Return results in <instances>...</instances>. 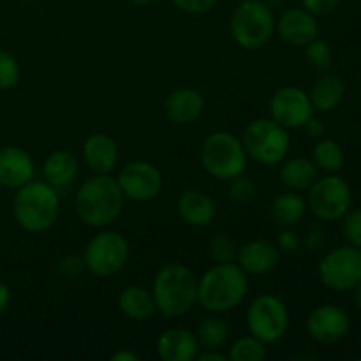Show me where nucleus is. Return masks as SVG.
<instances>
[{"label":"nucleus","mask_w":361,"mask_h":361,"mask_svg":"<svg viewBox=\"0 0 361 361\" xmlns=\"http://www.w3.org/2000/svg\"><path fill=\"white\" fill-rule=\"evenodd\" d=\"M249 293V275L238 263H215L197 279V303L204 310L224 314L236 309Z\"/></svg>","instance_id":"nucleus-1"},{"label":"nucleus","mask_w":361,"mask_h":361,"mask_svg":"<svg viewBox=\"0 0 361 361\" xmlns=\"http://www.w3.org/2000/svg\"><path fill=\"white\" fill-rule=\"evenodd\" d=\"M123 196L116 178L95 175L85 180L74 197L76 215L88 228H106L123 212Z\"/></svg>","instance_id":"nucleus-2"},{"label":"nucleus","mask_w":361,"mask_h":361,"mask_svg":"<svg viewBox=\"0 0 361 361\" xmlns=\"http://www.w3.org/2000/svg\"><path fill=\"white\" fill-rule=\"evenodd\" d=\"M60 212V194L46 180H30L16 189L13 215L21 229L28 233L48 231Z\"/></svg>","instance_id":"nucleus-3"},{"label":"nucleus","mask_w":361,"mask_h":361,"mask_svg":"<svg viewBox=\"0 0 361 361\" xmlns=\"http://www.w3.org/2000/svg\"><path fill=\"white\" fill-rule=\"evenodd\" d=\"M152 295L162 316L182 317L197 303V279L185 264L168 263L155 275Z\"/></svg>","instance_id":"nucleus-4"},{"label":"nucleus","mask_w":361,"mask_h":361,"mask_svg":"<svg viewBox=\"0 0 361 361\" xmlns=\"http://www.w3.org/2000/svg\"><path fill=\"white\" fill-rule=\"evenodd\" d=\"M200 159L201 166L208 175L229 182L245 173L249 155H247L242 140H238L231 133L219 130V133L210 134L203 141Z\"/></svg>","instance_id":"nucleus-5"},{"label":"nucleus","mask_w":361,"mask_h":361,"mask_svg":"<svg viewBox=\"0 0 361 361\" xmlns=\"http://www.w3.org/2000/svg\"><path fill=\"white\" fill-rule=\"evenodd\" d=\"M229 30L240 48H263L275 32L274 11L263 0L240 2L231 14Z\"/></svg>","instance_id":"nucleus-6"},{"label":"nucleus","mask_w":361,"mask_h":361,"mask_svg":"<svg viewBox=\"0 0 361 361\" xmlns=\"http://www.w3.org/2000/svg\"><path fill=\"white\" fill-rule=\"evenodd\" d=\"M242 143L250 159L264 166H277L288 155L291 137L274 118H257L243 129Z\"/></svg>","instance_id":"nucleus-7"},{"label":"nucleus","mask_w":361,"mask_h":361,"mask_svg":"<svg viewBox=\"0 0 361 361\" xmlns=\"http://www.w3.org/2000/svg\"><path fill=\"white\" fill-rule=\"evenodd\" d=\"M250 335L274 344L281 341L289 328V310L286 303L275 295H259L250 302L245 316Z\"/></svg>","instance_id":"nucleus-8"},{"label":"nucleus","mask_w":361,"mask_h":361,"mask_svg":"<svg viewBox=\"0 0 361 361\" xmlns=\"http://www.w3.org/2000/svg\"><path fill=\"white\" fill-rule=\"evenodd\" d=\"M129 243L118 231H101L85 247V268L95 277H111L126 267Z\"/></svg>","instance_id":"nucleus-9"},{"label":"nucleus","mask_w":361,"mask_h":361,"mask_svg":"<svg viewBox=\"0 0 361 361\" xmlns=\"http://www.w3.org/2000/svg\"><path fill=\"white\" fill-rule=\"evenodd\" d=\"M353 192L349 183L337 173L317 178L309 189L307 207L319 221H338L351 208Z\"/></svg>","instance_id":"nucleus-10"},{"label":"nucleus","mask_w":361,"mask_h":361,"mask_svg":"<svg viewBox=\"0 0 361 361\" xmlns=\"http://www.w3.org/2000/svg\"><path fill=\"white\" fill-rule=\"evenodd\" d=\"M319 279L334 291H349L361 282V249L342 245L330 250L319 263Z\"/></svg>","instance_id":"nucleus-11"},{"label":"nucleus","mask_w":361,"mask_h":361,"mask_svg":"<svg viewBox=\"0 0 361 361\" xmlns=\"http://www.w3.org/2000/svg\"><path fill=\"white\" fill-rule=\"evenodd\" d=\"M116 182L123 196L137 203L155 200L162 189L161 171L147 161H134L123 166Z\"/></svg>","instance_id":"nucleus-12"},{"label":"nucleus","mask_w":361,"mask_h":361,"mask_svg":"<svg viewBox=\"0 0 361 361\" xmlns=\"http://www.w3.org/2000/svg\"><path fill=\"white\" fill-rule=\"evenodd\" d=\"M270 113L275 122L286 129H302L310 116H314L309 94L298 87H282L271 95Z\"/></svg>","instance_id":"nucleus-13"},{"label":"nucleus","mask_w":361,"mask_h":361,"mask_svg":"<svg viewBox=\"0 0 361 361\" xmlns=\"http://www.w3.org/2000/svg\"><path fill=\"white\" fill-rule=\"evenodd\" d=\"M351 319L348 312L337 305H319L310 312L307 319V331L314 341L321 344H335L349 334Z\"/></svg>","instance_id":"nucleus-14"},{"label":"nucleus","mask_w":361,"mask_h":361,"mask_svg":"<svg viewBox=\"0 0 361 361\" xmlns=\"http://www.w3.org/2000/svg\"><path fill=\"white\" fill-rule=\"evenodd\" d=\"M275 30L279 37L291 46H305L317 37L319 25L316 16L303 7H293L284 11L275 21Z\"/></svg>","instance_id":"nucleus-15"},{"label":"nucleus","mask_w":361,"mask_h":361,"mask_svg":"<svg viewBox=\"0 0 361 361\" xmlns=\"http://www.w3.org/2000/svg\"><path fill=\"white\" fill-rule=\"evenodd\" d=\"M35 164L30 155L20 147H0V187L20 189L34 180Z\"/></svg>","instance_id":"nucleus-16"},{"label":"nucleus","mask_w":361,"mask_h":361,"mask_svg":"<svg viewBox=\"0 0 361 361\" xmlns=\"http://www.w3.org/2000/svg\"><path fill=\"white\" fill-rule=\"evenodd\" d=\"M281 250L277 243L268 240H252L242 245L236 254V261L247 275H267L279 264Z\"/></svg>","instance_id":"nucleus-17"},{"label":"nucleus","mask_w":361,"mask_h":361,"mask_svg":"<svg viewBox=\"0 0 361 361\" xmlns=\"http://www.w3.org/2000/svg\"><path fill=\"white\" fill-rule=\"evenodd\" d=\"M204 109V99L196 88H176L164 102V113L169 122L176 126H189L196 122Z\"/></svg>","instance_id":"nucleus-18"},{"label":"nucleus","mask_w":361,"mask_h":361,"mask_svg":"<svg viewBox=\"0 0 361 361\" xmlns=\"http://www.w3.org/2000/svg\"><path fill=\"white\" fill-rule=\"evenodd\" d=\"M200 349L196 334L187 328H169L157 341V355L164 361H192Z\"/></svg>","instance_id":"nucleus-19"},{"label":"nucleus","mask_w":361,"mask_h":361,"mask_svg":"<svg viewBox=\"0 0 361 361\" xmlns=\"http://www.w3.org/2000/svg\"><path fill=\"white\" fill-rule=\"evenodd\" d=\"M83 161L95 175H108L118 162V147L108 134H92L83 143Z\"/></svg>","instance_id":"nucleus-20"},{"label":"nucleus","mask_w":361,"mask_h":361,"mask_svg":"<svg viewBox=\"0 0 361 361\" xmlns=\"http://www.w3.org/2000/svg\"><path fill=\"white\" fill-rule=\"evenodd\" d=\"M178 214L183 221L194 228H207L214 222L217 208H215L214 200L203 190L190 189L185 190L182 196L178 197Z\"/></svg>","instance_id":"nucleus-21"},{"label":"nucleus","mask_w":361,"mask_h":361,"mask_svg":"<svg viewBox=\"0 0 361 361\" xmlns=\"http://www.w3.org/2000/svg\"><path fill=\"white\" fill-rule=\"evenodd\" d=\"M78 169H80L78 159L67 150L51 152L42 162V176L59 192L74 182V178L78 176Z\"/></svg>","instance_id":"nucleus-22"},{"label":"nucleus","mask_w":361,"mask_h":361,"mask_svg":"<svg viewBox=\"0 0 361 361\" xmlns=\"http://www.w3.org/2000/svg\"><path fill=\"white\" fill-rule=\"evenodd\" d=\"M281 164V171H279L281 182L295 192L310 189V185L319 178V169L314 164L312 159L293 157L282 161Z\"/></svg>","instance_id":"nucleus-23"},{"label":"nucleus","mask_w":361,"mask_h":361,"mask_svg":"<svg viewBox=\"0 0 361 361\" xmlns=\"http://www.w3.org/2000/svg\"><path fill=\"white\" fill-rule=\"evenodd\" d=\"M118 309L134 321H145L157 312L154 295L141 286H129L118 295Z\"/></svg>","instance_id":"nucleus-24"},{"label":"nucleus","mask_w":361,"mask_h":361,"mask_svg":"<svg viewBox=\"0 0 361 361\" xmlns=\"http://www.w3.org/2000/svg\"><path fill=\"white\" fill-rule=\"evenodd\" d=\"M344 83L335 74H324L316 83L312 85L309 92L310 102H312L314 111L330 113L337 108L344 99Z\"/></svg>","instance_id":"nucleus-25"},{"label":"nucleus","mask_w":361,"mask_h":361,"mask_svg":"<svg viewBox=\"0 0 361 361\" xmlns=\"http://www.w3.org/2000/svg\"><path fill=\"white\" fill-rule=\"evenodd\" d=\"M307 208H309L307 207V201L298 192L291 190V192L279 194L271 201L270 214L275 224L282 226V228H293L300 221H303Z\"/></svg>","instance_id":"nucleus-26"},{"label":"nucleus","mask_w":361,"mask_h":361,"mask_svg":"<svg viewBox=\"0 0 361 361\" xmlns=\"http://www.w3.org/2000/svg\"><path fill=\"white\" fill-rule=\"evenodd\" d=\"M229 337V326L222 317L210 316L197 326L196 338L201 349H221Z\"/></svg>","instance_id":"nucleus-27"},{"label":"nucleus","mask_w":361,"mask_h":361,"mask_svg":"<svg viewBox=\"0 0 361 361\" xmlns=\"http://www.w3.org/2000/svg\"><path fill=\"white\" fill-rule=\"evenodd\" d=\"M312 161L324 173H338L344 166V150L335 140H319L312 150Z\"/></svg>","instance_id":"nucleus-28"},{"label":"nucleus","mask_w":361,"mask_h":361,"mask_svg":"<svg viewBox=\"0 0 361 361\" xmlns=\"http://www.w3.org/2000/svg\"><path fill=\"white\" fill-rule=\"evenodd\" d=\"M267 356V344L254 335L238 338L229 348V361H261Z\"/></svg>","instance_id":"nucleus-29"},{"label":"nucleus","mask_w":361,"mask_h":361,"mask_svg":"<svg viewBox=\"0 0 361 361\" xmlns=\"http://www.w3.org/2000/svg\"><path fill=\"white\" fill-rule=\"evenodd\" d=\"M238 243L229 233H215L208 242V250L215 263H231L236 261L238 254Z\"/></svg>","instance_id":"nucleus-30"},{"label":"nucleus","mask_w":361,"mask_h":361,"mask_svg":"<svg viewBox=\"0 0 361 361\" xmlns=\"http://www.w3.org/2000/svg\"><path fill=\"white\" fill-rule=\"evenodd\" d=\"M305 60L309 66L316 71H326L334 62V51L331 46L323 39H314L305 44Z\"/></svg>","instance_id":"nucleus-31"},{"label":"nucleus","mask_w":361,"mask_h":361,"mask_svg":"<svg viewBox=\"0 0 361 361\" xmlns=\"http://www.w3.org/2000/svg\"><path fill=\"white\" fill-rule=\"evenodd\" d=\"M228 192H229V200H231L233 203L238 204V207H247V204L254 201L257 189H256V183H254L252 180L240 175L236 176V178L229 180Z\"/></svg>","instance_id":"nucleus-32"},{"label":"nucleus","mask_w":361,"mask_h":361,"mask_svg":"<svg viewBox=\"0 0 361 361\" xmlns=\"http://www.w3.org/2000/svg\"><path fill=\"white\" fill-rule=\"evenodd\" d=\"M20 80V66L11 53L0 51V90H9Z\"/></svg>","instance_id":"nucleus-33"},{"label":"nucleus","mask_w":361,"mask_h":361,"mask_svg":"<svg viewBox=\"0 0 361 361\" xmlns=\"http://www.w3.org/2000/svg\"><path fill=\"white\" fill-rule=\"evenodd\" d=\"M342 231L349 245H355L361 249V208H355L348 212L342 217Z\"/></svg>","instance_id":"nucleus-34"},{"label":"nucleus","mask_w":361,"mask_h":361,"mask_svg":"<svg viewBox=\"0 0 361 361\" xmlns=\"http://www.w3.org/2000/svg\"><path fill=\"white\" fill-rule=\"evenodd\" d=\"M180 11L187 14H204L217 4V0H171Z\"/></svg>","instance_id":"nucleus-35"},{"label":"nucleus","mask_w":361,"mask_h":361,"mask_svg":"<svg viewBox=\"0 0 361 361\" xmlns=\"http://www.w3.org/2000/svg\"><path fill=\"white\" fill-rule=\"evenodd\" d=\"M338 2L341 0H302V7L312 13L314 16H324L337 9Z\"/></svg>","instance_id":"nucleus-36"},{"label":"nucleus","mask_w":361,"mask_h":361,"mask_svg":"<svg viewBox=\"0 0 361 361\" xmlns=\"http://www.w3.org/2000/svg\"><path fill=\"white\" fill-rule=\"evenodd\" d=\"M85 268V261L83 257H78V256H67L66 259L60 261L59 264V271L62 277H76L81 270Z\"/></svg>","instance_id":"nucleus-37"},{"label":"nucleus","mask_w":361,"mask_h":361,"mask_svg":"<svg viewBox=\"0 0 361 361\" xmlns=\"http://www.w3.org/2000/svg\"><path fill=\"white\" fill-rule=\"evenodd\" d=\"M277 247L279 250H286V252H296L300 249V236L289 228L282 229L277 236Z\"/></svg>","instance_id":"nucleus-38"},{"label":"nucleus","mask_w":361,"mask_h":361,"mask_svg":"<svg viewBox=\"0 0 361 361\" xmlns=\"http://www.w3.org/2000/svg\"><path fill=\"white\" fill-rule=\"evenodd\" d=\"M302 129H305V133L312 137H321L324 133L323 122H321L319 118H314V116H310V118L307 120V123L302 127Z\"/></svg>","instance_id":"nucleus-39"},{"label":"nucleus","mask_w":361,"mask_h":361,"mask_svg":"<svg viewBox=\"0 0 361 361\" xmlns=\"http://www.w3.org/2000/svg\"><path fill=\"white\" fill-rule=\"evenodd\" d=\"M197 361H229L228 355H224L219 349H204L203 355L196 356Z\"/></svg>","instance_id":"nucleus-40"},{"label":"nucleus","mask_w":361,"mask_h":361,"mask_svg":"<svg viewBox=\"0 0 361 361\" xmlns=\"http://www.w3.org/2000/svg\"><path fill=\"white\" fill-rule=\"evenodd\" d=\"M11 303V291L4 282H0V314L9 307Z\"/></svg>","instance_id":"nucleus-41"},{"label":"nucleus","mask_w":361,"mask_h":361,"mask_svg":"<svg viewBox=\"0 0 361 361\" xmlns=\"http://www.w3.org/2000/svg\"><path fill=\"white\" fill-rule=\"evenodd\" d=\"M113 361H140V356L133 351H116L111 356Z\"/></svg>","instance_id":"nucleus-42"},{"label":"nucleus","mask_w":361,"mask_h":361,"mask_svg":"<svg viewBox=\"0 0 361 361\" xmlns=\"http://www.w3.org/2000/svg\"><path fill=\"white\" fill-rule=\"evenodd\" d=\"M353 289H355V303H356V307L361 310V282H358V284H356Z\"/></svg>","instance_id":"nucleus-43"},{"label":"nucleus","mask_w":361,"mask_h":361,"mask_svg":"<svg viewBox=\"0 0 361 361\" xmlns=\"http://www.w3.org/2000/svg\"><path fill=\"white\" fill-rule=\"evenodd\" d=\"M130 2L137 4V6H148V4H154L155 0H130Z\"/></svg>","instance_id":"nucleus-44"},{"label":"nucleus","mask_w":361,"mask_h":361,"mask_svg":"<svg viewBox=\"0 0 361 361\" xmlns=\"http://www.w3.org/2000/svg\"><path fill=\"white\" fill-rule=\"evenodd\" d=\"M236 2H238V4H240V2H247V0H236Z\"/></svg>","instance_id":"nucleus-45"},{"label":"nucleus","mask_w":361,"mask_h":361,"mask_svg":"<svg viewBox=\"0 0 361 361\" xmlns=\"http://www.w3.org/2000/svg\"><path fill=\"white\" fill-rule=\"evenodd\" d=\"M23 2H34V0H23Z\"/></svg>","instance_id":"nucleus-46"}]
</instances>
